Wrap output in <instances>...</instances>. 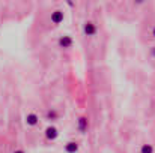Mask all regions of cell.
<instances>
[{
    "label": "cell",
    "mask_w": 155,
    "mask_h": 153,
    "mask_svg": "<svg viewBox=\"0 0 155 153\" xmlns=\"http://www.w3.org/2000/svg\"><path fill=\"white\" fill-rule=\"evenodd\" d=\"M24 123L27 128H36L39 126V114L35 111H27L24 116Z\"/></svg>",
    "instance_id": "1"
},
{
    "label": "cell",
    "mask_w": 155,
    "mask_h": 153,
    "mask_svg": "<svg viewBox=\"0 0 155 153\" xmlns=\"http://www.w3.org/2000/svg\"><path fill=\"white\" fill-rule=\"evenodd\" d=\"M98 33V27L94 21H86L83 24V35L87 36V38H94L95 35Z\"/></svg>",
    "instance_id": "2"
},
{
    "label": "cell",
    "mask_w": 155,
    "mask_h": 153,
    "mask_svg": "<svg viewBox=\"0 0 155 153\" xmlns=\"http://www.w3.org/2000/svg\"><path fill=\"white\" fill-rule=\"evenodd\" d=\"M44 138L47 141H56L59 138V129L54 126V125H50L44 129Z\"/></svg>",
    "instance_id": "3"
},
{
    "label": "cell",
    "mask_w": 155,
    "mask_h": 153,
    "mask_svg": "<svg viewBox=\"0 0 155 153\" xmlns=\"http://www.w3.org/2000/svg\"><path fill=\"white\" fill-rule=\"evenodd\" d=\"M89 129V119L86 116H80L77 119V131L80 134H86Z\"/></svg>",
    "instance_id": "4"
},
{
    "label": "cell",
    "mask_w": 155,
    "mask_h": 153,
    "mask_svg": "<svg viewBox=\"0 0 155 153\" xmlns=\"http://www.w3.org/2000/svg\"><path fill=\"white\" fill-rule=\"evenodd\" d=\"M72 44H74V41H72V38H71L69 35H62V36L59 38V41H57V45H59L60 48H63V50L72 48Z\"/></svg>",
    "instance_id": "5"
},
{
    "label": "cell",
    "mask_w": 155,
    "mask_h": 153,
    "mask_svg": "<svg viewBox=\"0 0 155 153\" xmlns=\"http://www.w3.org/2000/svg\"><path fill=\"white\" fill-rule=\"evenodd\" d=\"M63 18H65V12L62 9H56L51 12V23L54 26H59L63 21Z\"/></svg>",
    "instance_id": "6"
},
{
    "label": "cell",
    "mask_w": 155,
    "mask_h": 153,
    "mask_svg": "<svg viewBox=\"0 0 155 153\" xmlns=\"http://www.w3.org/2000/svg\"><path fill=\"white\" fill-rule=\"evenodd\" d=\"M65 152L66 153H77L78 152V143L77 141H68L65 144Z\"/></svg>",
    "instance_id": "7"
},
{
    "label": "cell",
    "mask_w": 155,
    "mask_h": 153,
    "mask_svg": "<svg viewBox=\"0 0 155 153\" xmlns=\"http://www.w3.org/2000/svg\"><path fill=\"white\" fill-rule=\"evenodd\" d=\"M45 119H47L48 122H56V120L59 119V113H57L54 108L47 110V111H45Z\"/></svg>",
    "instance_id": "8"
},
{
    "label": "cell",
    "mask_w": 155,
    "mask_h": 153,
    "mask_svg": "<svg viewBox=\"0 0 155 153\" xmlns=\"http://www.w3.org/2000/svg\"><path fill=\"white\" fill-rule=\"evenodd\" d=\"M140 153H154V146L152 144H142Z\"/></svg>",
    "instance_id": "9"
},
{
    "label": "cell",
    "mask_w": 155,
    "mask_h": 153,
    "mask_svg": "<svg viewBox=\"0 0 155 153\" xmlns=\"http://www.w3.org/2000/svg\"><path fill=\"white\" fill-rule=\"evenodd\" d=\"M12 153H26V152H24L23 149H20V147H18V149H15V150H14Z\"/></svg>",
    "instance_id": "10"
},
{
    "label": "cell",
    "mask_w": 155,
    "mask_h": 153,
    "mask_svg": "<svg viewBox=\"0 0 155 153\" xmlns=\"http://www.w3.org/2000/svg\"><path fill=\"white\" fill-rule=\"evenodd\" d=\"M151 54H152V57H155V47H152V50H151Z\"/></svg>",
    "instance_id": "11"
},
{
    "label": "cell",
    "mask_w": 155,
    "mask_h": 153,
    "mask_svg": "<svg viewBox=\"0 0 155 153\" xmlns=\"http://www.w3.org/2000/svg\"><path fill=\"white\" fill-rule=\"evenodd\" d=\"M152 38H155V26H154V29H152Z\"/></svg>",
    "instance_id": "12"
}]
</instances>
